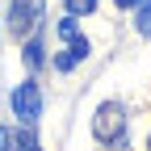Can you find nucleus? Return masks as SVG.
<instances>
[{"mask_svg":"<svg viewBox=\"0 0 151 151\" xmlns=\"http://www.w3.org/2000/svg\"><path fill=\"white\" fill-rule=\"evenodd\" d=\"M13 113L21 118V126H34L38 118H42V88H38L34 80L13 88Z\"/></svg>","mask_w":151,"mask_h":151,"instance_id":"1","label":"nucleus"},{"mask_svg":"<svg viewBox=\"0 0 151 151\" xmlns=\"http://www.w3.org/2000/svg\"><path fill=\"white\" fill-rule=\"evenodd\" d=\"M38 21H42V0H13V9H9V29L13 34H29Z\"/></svg>","mask_w":151,"mask_h":151,"instance_id":"2","label":"nucleus"},{"mask_svg":"<svg viewBox=\"0 0 151 151\" xmlns=\"http://www.w3.org/2000/svg\"><path fill=\"white\" fill-rule=\"evenodd\" d=\"M122 105H101L97 109V122H92V130H97L101 139H118L122 134Z\"/></svg>","mask_w":151,"mask_h":151,"instance_id":"3","label":"nucleus"},{"mask_svg":"<svg viewBox=\"0 0 151 151\" xmlns=\"http://www.w3.org/2000/svg\"><path fill=\"white\" fill-rule=\"evenodd\" d=\"M84 59H88V38H80V34H76L71 42H67V50L55 59V67H59V71H71L76 63H84Z\"/></svg>","mask_w":151,"mask_h":151,"instance_id":"4","label":"nucleus"},{"mask_svg":"<svg viewBox=\"0 0 151 151\" xmlns=\"http://www.w3.org/2000/svg\"><path fill=\"white\" fill-rule=\"evenodd\" d=\"M13 147H17V151H42V147H38V139H34V126H25V130H17V139H13Z\"/></svg>","mask_w":151,"mask_h":151,"instance_id":"5","label":"nucleus"},{"mask_svg":"<svg viewBox=\"0 0 151 151\" xmlns=\"http://www.w3.org/2000/svg\"><path fill=\"white\" fill-rule=\"evenodd\" d=\"M134 9H139V17H134V25H139V34H147V38H151V0H139Z\"/></svg>","mask_w":151,"mask_h":151,"instance_id":"6","label":"nucleus"},{"mask_svg":"<svg viewBox=\"0 0 151 151\" xmlns=\"http://www.w3.org/2000/svg\"><path fill=\"white\" fill-rule=\"evenodd\" d=\"M25 63L29 67H42V38H38V34L25 42Z\"/></svg>","mask_w":151,"mask_h":151,"instance_id":"7","label":"nucleus"},{"mask_svg":"<svg viewBox=\"0 0 151 151\" xmlns=\"http://www.w3.org/2000/svg\"><path fill=\"white\" fill-rule=\"evenodd\" d=\"M92 9H97V0H67V13L71 17H88Z\"/></svg>","mask_w":151,"mask_h":151,"instance_id":"8","label":"nucleus"},{"mask_svg":"<svg viewBox=\"0 0 151 151\" xmlns=\"http://www.w3.org/2000/svg\"><path fill=\"white\" fill-rule=\"evenodd\" d=\"M59 34L67 38V42H71V38H76V17H71V13H67V17H63V21H59Z\"/></svg>","mask_w":151,"mask_h":151,"instance_id":"9","label":"nucleus"},{"mask_svg":"<svg viewBox=\"0 0 151 151\" xmlns=\"http://www.w3.org/2000/svg\"><path fill=\"white\" fill-rule=\"evenodd\" d=\"M0 151H13V130L0 126Z\"/></svg>","mask_w":151,"mask_h":151,"instance_id":"10","label":"nucleus"},{"mask_svg":"<svg viewBox=\"0 0 151 151\" xmlns=\"http://www.w3.org/2000/svg\"><path fill=\"white\" fill-rule=\"evenodd\" d=\"M113 4H118V9H134L139 0H113Z\"/></svg>","mask_w":151,"mask_h":151,"instance_id":"11","label":"nucleus"}]
</instances>
